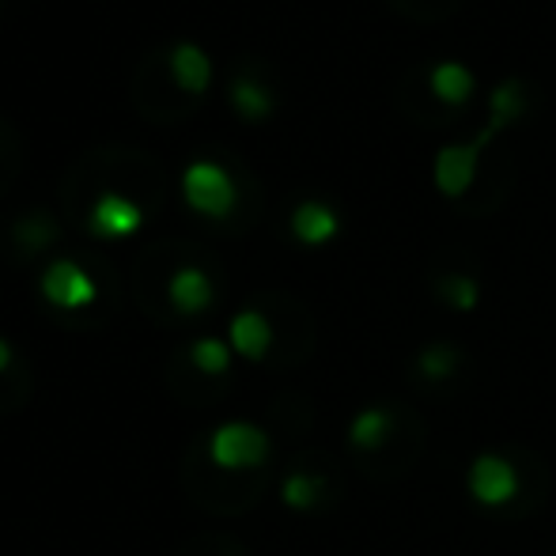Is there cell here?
<instances>
[{"label":"cell","instance_id":"cell-1","mask_svg":"<svg viewBox=\"0 0 556 556\" xmlns=\"http://www.w3.org/2000/svg\"><path fill=\"white\" fill-rule=\"evenodd\" d=\"M182 198L186 205L198 216H208V220H224L235 208V182L231 175L213 160H193L190 167L182 170Z\"/></svg>","mask_w":556,"mask_h":556},{"label":"cell","instance_id":"cell-2","mask_svg":"<svg viewBox=\"0 0 556 556\" xmlns=\"http://www.w3.org/2000/svg\"><path fill=\"white\" fill-rule=\"evenodd\" d=\"M208 458L220 469H257L269 458V435L250 420H227L208 440Z\"/></svg>","mask_w":556,"mask_h":556},{"label":"cell","instance_id":"cell-3","mask_svg":"<svg viewBox=\"0 0 556 556\" xmlns=\"http://www.w3.org/2000/svg\"><path fill=\"white\" fill-rule=\"evenodd\" d=\"M38 292L50 307L58 311H84L99 300V285L84 265H76L73 257H58L42 269Z\"/></svg>","mask_w":556,"mask_h":556},{"label":"cell","instance_id":"cell-4","mask_svg":"<svg viewBox=\"0 0 556 556\" xmlns=\"http://www.w3.org/2000/svg\"><path fill=\"white\" fill-rule=\"evenodd\" d=\"M466 489L481 507H504L519 496V469L500 454H481L469 466Z\"/></svg>","mask_w":556,"mask_h":556},{"label":"cell","instance_id":"cell-5","mask_svg":"<svg viewBox=\"0 0 556 556\" xmlns=\"http://www.w3.org/2000/svg\"><path fill=\"white\" fill-rule=\"evenodd\" d=\"M496 137L492 129H484L473 144H446L435 155V186H440L443 198H462V193L473 186L477 175V160H481L484 144Z\"/></svg>","mask_w":556,"mask_h":556},{"label":"cell","instance_id":"cell-6","mask_svg":"<svg viewBox=\"0 0 556 556\" xmlns=\"http://www.w3.org/2000/svg\"><path fill=\"white\" fill-rule=\"evenodd\" d=\"M140 224H144V208L132 198L114 193V190L99 193V201L88 213V227L99 239H129V235L140 231Z\"/></svg>","mask_w":556,"mask_h":556},{"label":"cell","instance_id":"cell-7","mask_svg":"<svg viewBox=\"0 0 556 556\" xmlns=\"http://www.w3.org/2000/svg\"><path fill=\"white\" fill-rule=\"evenodd\" d=\"M167 300L175 303V311L182 315H201V311L213 307V280L198 265H182V269L170 273L167 280Z\"/></svg>","mask_w":556,"mask_h":556},{"label":"cell","instance_id":"cell-8","mask_svg":"<svg viewBox=\"0 0 556 556\" xmlns=\"http://www.w3.org/2000/svg\"><path fill=\"white\" fill-rule=\"evenodd\" d=\"M227 344L235 356L242 359H262L273 344V326L262 311H239L227 326Z\"/></svg>","mask_w":556,"mask_h":556},{"label":"cell","instance_id":"cell-9","mask_svg":"<svg viewBox=\"0 0 556 556\" xmlns=\"http://www.w3.org/2000/svg\"><path fill=\"white\" fill-rule=\"evenodd\" d=\"M170 73H175L178 88L190 91V96H201L213 84V61L198 42H178L170 50Z\"/></svg>","mask_w":556,"mask_h":556},{"label":"cell","instance_id":"cell-10","mask_svg":"<svg viewBox=\"0 0 556 556\" xmlns=\"http://www.w3.org/2000/svg\"><path fill=\"white\" fill-rule=\"evenodd\" d=\"M337 227H341V220L326 201H303L292 213V235L303 247H326L337 235Z\"/></svg>","mask_w":556,"mask_h":556},{"label":"cell","instance_id":"cell-11","mask_svg":"<svg viewBox=\"0 0 556 556\" xmlns=\"http://www.w3.org/2000/svg\"><path fill=\"white\" fill-rule=\"evenodd\" d=\"M390 428H394V420L387 409H359L349 425V443L356 451H379L390 440Z\"/></svg>","mask_w":556,"mask_h":556},{"label":"cell","instance_id":"cell-12","mask_svg":"<svg viewBox=\"0 0 556 556\" xmlns=\"http://www.w3.org/2000/svg\"><path fill=\"white\" fill-rule=\"evenodd\" d=\"M231 106L239 111V117H247V122H265V117L273 114V96L265 84L250 80V76H239V80L231 84Z\"/></svg>","mask_w":556,"mask_h":556},{"label":"cell","instance_id":"cell-13","mask_svg":"<svg viewBox=\"0 0 556 556\" xmlns=\"http://www.w3.org/2000/svg\"><path fill=\"white\" fill-rule=\"evenodd\" d=\"M432 91L443 99V103L458 106L473 96V73L458 61H443V65L432 68Z\"/></svg>","mask_w":556,"mask_h":556},{"label":"cell","instance_id":"cell-14","mask_svg":"<svg viewBox=\"0 0 556 556\" xmlns=\"http://www.w3.org/2000/svg\"><path fill=\"white\" fill-rule=\"evenodd\" d=\"M492 132H500L504 125H511L515 117L522 114V106H527V91H522L519 80H504L496 91H492Z\"/></svg>","mask_w":556,"mask_h":556},{"label":"cell","instance_id":"cell-15","mask_svg":"<svg viewBox=\"0 0 556 556\" xmlns=\"http://www.w3.org/2000/svg\"><path fill=\"white\" fill-rule=\"evenodd\" d=\"M231 344L220 341V337H198L190 349V364L198 367L201 375H224L231 367Z\"/></svg>","mask_w":556,"mask_h":556},{"label":"cell","instance_id":"cell-16","mask_svg":"<svg viewBox=\"0 0 556 556\" xmlns=\"http://www.w3.org/2000/svg\"><path fill=\"white\" fill-rule=\"evenodd\" d=\"M323 477H311V473H292L285 477V484H280V500H285L292 511H311V507L323 500Z\"/></svg>","mask_w":556,"mask_h":556},{"label":"cell","instance_id":"cell-17","mask_svg":"<svg viewBox=\"0 0 556 556\" xmlns=\"http://www.w3.org/2000/svg\"><path fill=\"white\" fill-rule=\"evenodd\" d=\"M440 295L446 300V307H454V311H473L477 307V300H481V288H477V280L473 277H462V273H454V277H443L440 280Z\"/></svg>","mask_w":556,"mask_h":556},{"label":"cell","instance_id":"cell-18","mask_svg":"<svg viewBox=\"0 0 556 556\" xmlns=\"http://www.w3.org/2000/svg\"><path fill=\"white\" fill-rule=\"evenodd\" d=\"M417 367L425 379H446V375H454V367H458V352H454L451 344H428V349L420 352Z\"/></svg>","mask_w":556,"mask_h":556},{"label":"cell","instance_id":"cell-19","mask_svg":"<svg viewBox=\"0 0 556 556\" xmlns=\"http://www.w3.org/2000/svg\"><path fill=\"white\" fill-rule=\"evenodd\" d=\"M53 235H58V227H50L46 220H23L15 227V239H20L23 247H42V242H50Z\"/></svg>","mask_w":556,"mask_h":556},{"label":"cell","instance_id":"cell-20","mask_svg":"<svg viewBox=\"0 0 556 556\" xmlns=\"http://www.w3.org/2000/svg\"><path fill=\"white\" fill-rule=\"evenodd\" d=\"M8 367H12V344H8L4 337H0V375H4Z\"/></svg>","mask_w":556,"mask_h":556}]
</instances>
